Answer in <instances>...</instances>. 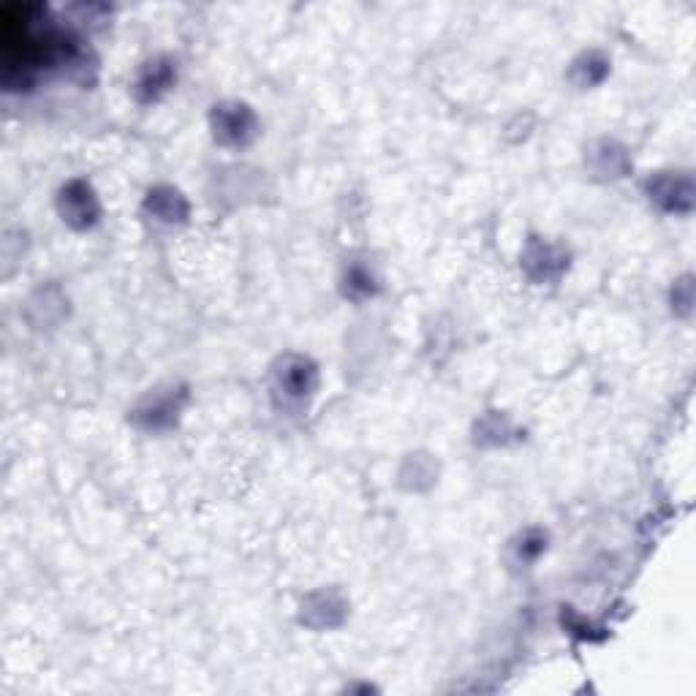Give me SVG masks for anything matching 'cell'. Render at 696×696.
Instances as JSON below:
<instances>
[{
  "label": "cell",
  "instance_id": "obj_1",
  "mask_svg": "<svg viewBox=\"0 0 696 696\" xmlns=\"http://www.w3.org/2000/svg\"><path fill=\"white\" fill-rule=\"evenodd\" d=\"M213 134L221 145L242 147L256 136V115L245 104H221L213 109Z\"/></svg>",
  "mask_w": 696,
  "mask_h": 696
},
{
  "label": "cell",
  "instance_id": "obj_2",
  "mask_svg": "<svg viewBox=\"0 0 696 696\" xmlns=\"http://www.w3.org/2000/svg\"><path fill=\"white\" fill-rule=\"evenodd\" d=\"M58 210L63 215V221L71 223L74 229H90L101 215V204H98L93 188L85 180H71L60 191Z\"/></svg>",
  "mask_w": 696,
  "mask_h": 696
},
{
  "label": "cell",
  "instance_id": "obj_3",
  "mask_svg": "<svg viewBox=\"0 0 696 696\" xmlns=\"http://www.w3.org/2000/svg\"><path fill=\"white\" fill-rule=\"evenodd\" d=\"M278 389L291 400H305L316 389V368L305 357H286L278 370Z\"/></svg>",
  "mask_w": 696,
  "mask_h": 696
},
{
  "label": "cell",
  "instance_id": "obj_4",
  "mask_svg": "<svg viewBox=\"0 0 696 696\" xmlns=\"http://www.w3.org/2000/svg\"><path fill=\"white\" fill-rule=\"evenodd\" d=\"M650 199L658 202L664 210H688L691 204V180L677 174H658L648 183Z\"/></svg>",
  "mask_w": 696,
  "mask_h": 696
},
{
  "label": "cell",
  "instance_id": "obj_5",
  "mask_svg": "<svg viewBox=\"0 0 696 696\" xmlns=\"http://www.w3.org/2000/svg\"><path fill=\"white\" fill-rule=\"evenodd\" d=\"M172 82H174L172 63H169V60L155 58L150 60V63H145V68L139 71V79H136V96H139V101H145V104L158 101V98L164 96L166 90L172 87Z\"/></svg>",
  "mask_w": 696,
  "mask_h": 696
},
{
  "label": "cell",
  "instance_id": "obj_6",
  "mask_svg": "<svg viewBox=\"0 0 696 696\" xmlns=\"http://www.w3.org/2000/svg\"><path fill=\"white\" fill-rule=\"evenodd\" d=\"M147 210L158 218V221L174 223L183 221L188 215V207H185L183 196L172 191V188H158V191H150L147 196Z\"/></svg>",
  "mask_w": 696,
  "mask_h": 696
},
{
  "label": "cell",
  "instance_id": "obj_7",
  "mask_svg": "<svg viewBox=\"0 0 696 696\" xmlns=\"http://www.w3.org/2000/svg\"><path fill=\"white\" fill-rule=\"evenodd\" d=\"M177 411H180V403L177 400H164V397H155V400H150V403H145V406L139 408V416H145L147 427H161V425H169L172 422V414L177 416Z\"/></svg>",
  "mask_w": 696,
  "mask_h": 696
},
{
  "label": "cell",
  "instance_id": "obj_8",
  "mask_svg": "<svg viewBox=\"0 0 696 696\" xmlns=\"http://www.w3.org/2000/svg\"><path fill=\"white\" fill-rule=\"evenodd\" d=\"M596 66H607V60L601 58V55H596V52L582 55V58L574 63V68H571V77H574V82L580 87L596 85V82H601L604 74H607V71H596Z\"/></svg>",
  "mask_w": 696,
  "mask_h": 696
},
{
  "label": "cell",
  "instance_id": "obj_9",
  "mask_svg": "<svg viewBox=\"0 0 696 696\" xmlns=\"http://www.w3.org/2000/svg\"><path fill=\"white\" fill-rule=\"evenodd\" d=\"M373 291H376V278H373V272H368L365 267H351V270L346 272L348 297L359 300V297H370Z\"/></svg>",
  "mask_w": 696,
  "mask_h": 696
}]
</instances>
